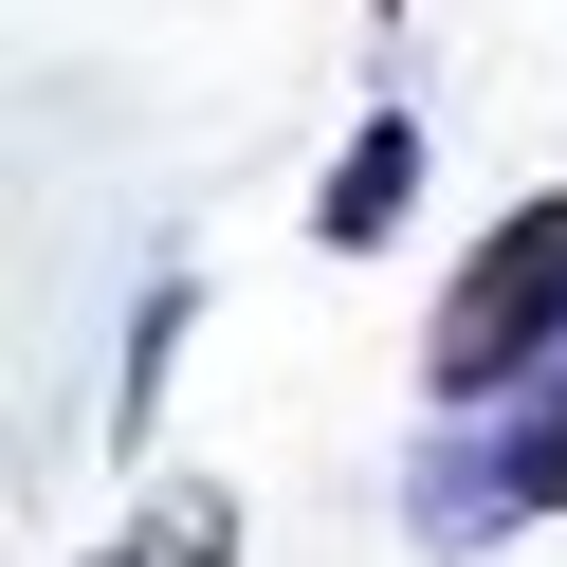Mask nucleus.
Here are the masks:
<instances>
[{
  "label": "nucleus",
  "mask_w": 567,
  "mask_h": 567,
  "mask_svg": "<svg viewBox=\"0 0 567 567\" xmlns=\"http://www.w3.org/2000/svg\"><path fill=\"white\" fill-rule=\"evenodd\" d=\"M92 567H238V513H220V494H165V513H147V530H111Z\"/></svg>",
  "instance_id": "nucleus-4"
},
{
  "label": "nucleus",
  "mask_w": 567,
  "mask_h": 567,
  "mask_svg": "<svg viewBox=\"0 0 567 567\" xmlns=\"http://www.w3.org/2000/svg\"><path fill=\"white\" fill-rule=\"evenodd\" d=\"M549 513H567V367L530 384V403L440 421V440L403 457V530L421 549H494V530H549Z\"/></svg>",
  "instance_id": "nucleus-2"
},
{
  "label": "nucleus",
  "mask_w": 567,
  "mask_h": 567,
  "mask_svg": "<svg viewBox=\"0 0 567 567\" xmlns=\"http://www.w3.org/2000/svg\"><path fill=\"white\" fill-rule=\"evenodd\" d=\"M403 220H421V111H367V128H348V165L311 184V238H330V257H384Z\"/></svg>",
  "instance_id": "nucleus-3"
},
{
  "label": "nucleus",
  "mask_w": 567,
  "mask_h": 567,
  "mask_svg": "<svg viewBox=\"0 0 567 567\" xmlns=\"http://www.w3.org/2000/svg\"><path fill=\"white\" fill-rule=\"evenodd\" d=\"M549 367H567V184H530L513 220L440 275V311H421V403L494 421V403H530Z\"/></svg>",
  "instance_id": "nucleus-1"
}]
</instances>
